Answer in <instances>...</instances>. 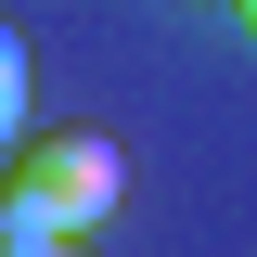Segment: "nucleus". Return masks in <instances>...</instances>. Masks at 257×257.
<instances>
[{
	"label": "nucleus",
	"instance_id": "1",
	"mask_svg": "<svg viewBox=\"0 0 257 257\" xmlns=\"http://www.w3.org/2000/svg\"><path fill=\"white\" fill-rule=\"evenodd\" d=\"M13 167L52 193L64 231H103V219L128 206V155L103 142V128H26V142H13Z\"/></svg>",
	"mask_w": 257,
	"mask_h": 257
},
{
	"label": "nucleus",
	"instance_id": "2",
	"mask_svg": "<svg viewBox=\"0 0 257 257\" xmlns=\"http://www.w3.org/2000/svg\"><path fill=\"white\" fill-rule=\"evenodd\" d=\"M52 244H77V231L52 219V193H39L26 167L0 155V257H52Z\"/></svg>",
	"mask_w": 257,
	"mask_h": 257
},
{
	"label": "nucleus",
	"instance_id": "3",
	"mask_svg": "<svg viewBox=\"0 0 257 257\" xmlns=\"http://www.w3.org/2000/svg\"><path fill=\"white\" fill-rule=\"evenodd\" d=\"M26 103H39V52H26V26H13V13H0V155H13V142H26Z\"/></svg>",
	"mask_w": 257,
	"mask_h": 257
},
{
	"label": "nucleus",
	"instance_id": "4",
	"mask_svg": "<svg viewBox=\"0 0 257 257\" xmlns=\"http://www.w3.org/2000/svg\"><path fill=\"white\" fill-rule=\"evenodd\" d=\"M231 26H244V39H257V0H231Z\"/></svg>",
	"mask_w": 257,
	"mask_h": 257
},
{
	"label": "nucleus",
	"instance_id": "5",
	"mask_svg": "<svg viewBox=\"0 0 257 257\" xmlns=\"http://www.w3.org/2000/svg\"><path fill=\"white\" fill-rule=\"evenodd\" d=\"M52 257H90V244H52Z\"/></svg>",
	"mask_w": 257,
	"mask_h": 257
}]
</instances>
